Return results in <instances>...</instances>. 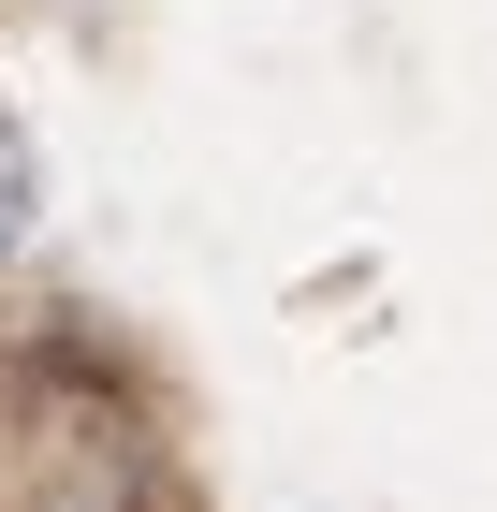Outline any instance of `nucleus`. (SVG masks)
<instances>
[{
    "mask_svg": "<svg viewBox=\"0 0 497 512\" xmlns=\"http://www.w3.org/2000/svg\"><path fill=\"white\" fill-rule=\"evenodd\" d=\"M30 205H44V191H30V147H15V118H0V249L30 235Z\"/></svg>",
    "mask_w": 497,
    "mask_h": 512,
    "instance_id": "nucleus-1",
    "label": "nucleus"
}]
</instances>
